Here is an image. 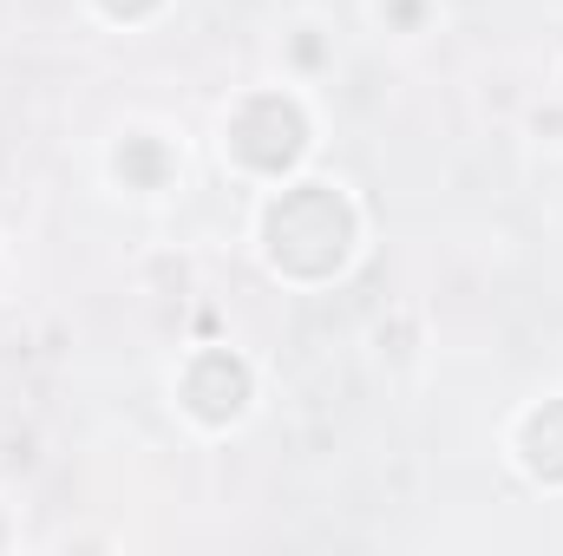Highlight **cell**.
I'll list each match as a JSON object with an SVG mask.
<instances>
[{"instance_id": "obj_1", "label": "cell", "mask_w": 563, "mask_h": 556, "mask_svg": "<svg viewBox=\"0 0 563 556\" xmlns=\"http://www.w3.org/2000/svg\"><path fill=\"white\" fill-rule=\"evenodd\" d=\"M263 236H269V263L282 276L321 281L334 276L347 263V249H354V210L328 184H295V190H282L269 203Z\"/></svg>"}, {"instance_id": "obj_2", "label": "cell", "mask_w": 563, "mask_h": 556, "mask_svg": "<svg viewBox=\"0 0 563 556\" xmlns=\"http://www.w3.org/2000/svg\"><path fill=\"white\" fill-rule=\"evenodd\" d=\"M230 151H236L250 170H263V177L288 170V164L308 151V119H301V105L282 99V92H256V99L230 119Z\"/></svg>"}, {"instance_id": "obj_3", "label": "cell", "mask_w": 563, "mask_h": 556, "mask_svg": "<svg viewBox=\"0 0 563 556\" xmlns=\"http://www.w3.org/2000/svg\"><path fill=\"white\" fill-rule=\"evenodd\" d=\"M243 400H250V367H243L230 347H210V354L190 360V374H184V407L203 419V425H230V419L243 413Z\"/></svg>"}, {"instance_id": "obj_4", "label": "cell", "mask_w": 563, "mask_h": 556, "mask_svg": "<svg viewBox=\"0 0 563 556\" xmlns=\"http://www.w3.org/2000/svg\"><path fill=\"white\" fill-rule=\"evenodd\" d=\"M525 465L538 478L563 485V400H544L538 413L525 419Z\"/></svg>"}, {"instance_id": "obj_5", "label": "cell", "mask_w": 563, "mask_h": 556, "mask_svg": "<svg viewBox=\"0 0 563 556\" xmlns=\"http://www.w3.org/2000/svg\"><path fill=\"white\" fill-rule=\"evenodd\" d=\"M164 170H170V157H164V144H157V138H125V151H119V177H125V184L157 190V184H164Z\"/></svg>"}, {"instance_id": "obj_6", "label": "cell", "mask_w": 563, "mask_h": 556, "mask_svg": "<svg viewBox=\"0 0 563 556\" xmlns=\"http://www.w3.org/2000/svg\"><path fill=\"white\" fill-rule=\"evenodd\" d=\"M99 7H106L112 20H144V13H151L157 0H99Z\"/></svg>"}]
</instances>
